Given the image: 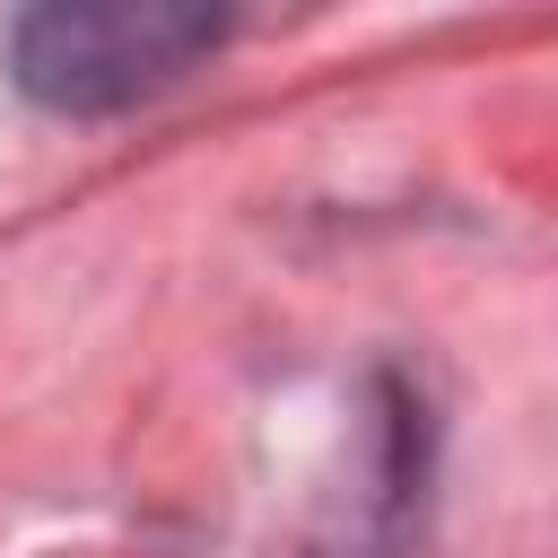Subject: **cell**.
Masks as SVG:
<instances>
[{
    "mask_svg": "<svg viewBox=\"0 0 558 558\" xmlns=\"http://www.w3.org/2000/svg\"><path fill=\"white\" fill-rule=\"evenodd\" d=\"M227 35L201 0H44L9 35V78L44 113H122L174 87Z\"/></svg>",
    "mask_w": 558,
    "mask_h": 558,
    "instance_id": "obj_1",
    "label": "cell"
}]
</instances>
